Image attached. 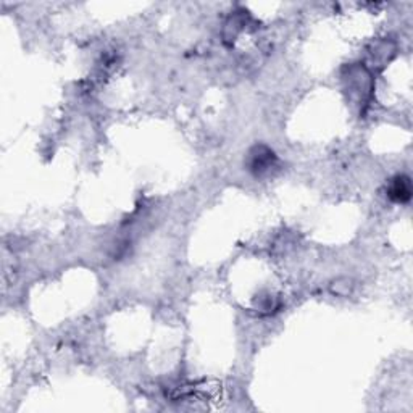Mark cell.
Segmentation results:
<instances>
[{
    "label": "cell",
    "mask_w": 413,
    "mask_h": 413,
    "mask_svg": "<svg viewBox=\"0 0 413 413\" xmlns=\"http://www.w3.org/2000/svg\"><path fill=\"white\" fill-rule=\"evenodd\" d=\"M243 18L238 16V15H234L231 16L230 20L226 21L225 24V31H223V38L225 41H236V38L239 36L240 31H243Z\"/></svg>",
    "instance_id": "cell-6"
},
{
    "label": "cell",
    "mask_w": 413,
    "mask_h": 413,
    "mask_svg": "<svg viewBox=\"0 0 413 413\" xmlns=\"http://www.w3.org/2000/svg\"><path fill=\"white\" fill-rule=\"evenodd\" d=\"M354 281L347 278V276H339V278L332 280L330 282V292L337 297H349L354 292Z\"/></svg>",
    "instance_id": "cell-5"
},
{
    "label": "cell",
    "mask_w": 413,
    "mask_h": 413,
    "mask_svg": "<svg viewBox=\"0 0 413 413\" xmlns=\"http://www.w3.org/2000/svg\"><path fill=\"white\" fill-rule=\"evenodd\" d=\"M386 194L389 197V200L394 203H409L412 199V181L409 176L405 175H397L394 176L392 180L387 183L386 186Z\"/></svg>",
    "instance_id": "cell-4"
},
{
    "label": "cell",
    "mask_w": 413,
    "mask_h": 413,
    "mask_svg": "<svg viewBox=\"0 0 413 413\" xmlns=\"http://www.w3.org/2000/svg\"><path fill=\"white\" fill-rule=\"evenodd\" d=\"M276 163H278V158L275 152L263 144L252 147L245 157V168L257 178L270 175L276 168Z\"/></svg>",
    "instance_id": "cell-2"
},
{
    "label": "cell",
    "mask_w": 413,
    "mask_h": 413,
    "mask_svg": "<svg viewBox=\"0 0 413 413\" xmlns=\"http://www.w3.org/2000/svg\"><path fill=\"white\" fill-rule=\"evenodd\" d=\"M397 52V44L391 39L373 41L368 46V57L374 68H384Z\"/></svg>",
    "instance_id": "cell-3"
},
{
    "label": "cell",
    "mask_w": 413,
    "mask_h": 413,
    "mask_svg": "<svg viewBox=\"0 0 413 413\" xmlns=\"http://www.w3.org/2000/svg\"><path fill=\"white\" fill-rule=\"evenodd\" d=\"M342 81L349 97L360 107H367L374 88L372 71L368 70V66L363 63L347 65L342 70Z\"/></svg>",
    "instance_id": "cell-1"
}]
</instances>
